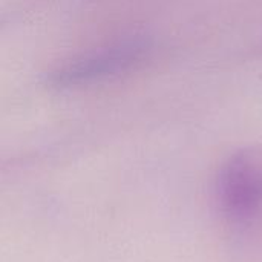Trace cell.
<instances>
[{
	"label": "cell",
	"instance_id": "6da1fadb",
	"mask_svg": "<svg viewBox=\"0 0 262 262\" xmlns=\"http://www.w3.org/2000/svg\"><path fill=\"white\" fill-rule=\"evenodd\" d=\"M215 198L221 215L233 224H247L262 213V147H244L221 166Z\"/></svg>",
	"mask_w": 262,
	"mask_h": 262
},
{
	"label": "cell",
	"instance_id": "7a4b0ae2",
	"mask_svg": "<svg viewBox=\"0 0 262 262\" xmlns=\"http://www.w3.org/2000/svg\"><path fill=\"white\" fill-rule=\"evenodd\" d=\"M144 51V45L138 41L100 49L98 52L88 54L86 57L71 61L55 71L51 75V84L58 88H71L121 74L140 63Z\"/></svg>",
	"mask_w": 262,
	"mask_h": 262
}]
</instances>
